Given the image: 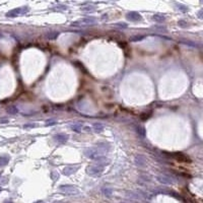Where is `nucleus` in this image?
Listing matches in <instances>:
<instances>
[{"label":"nucleus","mask_w":203,"mask_h":203,"mask_svg":"<svg viewBox=\"0 0 203 203\" xmlns=\"http://www.w3.org/2000/svg\"><path fill=\"white\" fill-rule=\"evenodd\" d=\"M106 153V151L104 149H102L101 147H96V148H88L84 151V154L87 158L91 159V160H98L102 157H104V154Z\"/></svg>","instance_id":"f257e3e1"},{"label":"nucleus","mask_w":203,"mask_h":203,"mask_svg":"<svg viewBox=\"0 0 203 203\" xmlns=\"http://www.w3.org/2000/svg\"><path fill=\"white\" fill-rule=\"evenodd\" d=\"M97 22V19L96 18H93V17H85V18H81V19H79V20H77V21H74L71 24V26H74V27H76V26H92V25H95Z\"/></svg>","instance_id":"f03ea898"},{"label":"nucleus","mask_w":203,"mask_h":203,"mask_svg":"<svg viewBox=\"0 0 203 203\" xmlns=\"http://www.w3.org/2000/svg\"><path fill=\"white\" fill-rule=\"evenodd\" d=\"M103 172V167L101 166H90L87 168V174L91 176L100 175Z\"/></svg>","instance_id":"7ed1b4c3"},{"label":"nucleus","mask_w":203,"mask_h":203,"mask_svg":"<svg viewBox=\"0 0 203 203\" xmlns=\"http://www.w3.org/2000/svg\"><path fill=\"white\" fill-rule=\"evenodd\" d=\"M29 11V7H21V8H16V9H13L11 10L10 12L7 13V16H10V17H14V16H17L19 14H24L26 12Z\"/></svg>","instance_id":"20e7f679"},{"label":"nucleus","mask_w":203,"mask_h":203,"mask_svg":"<svg viewBox=\"0 0 203 203\" xmlns=\"http://www.w3.org/2000/svg\"><path fill=\"white\" fill-rule=\"evenodd\" d=\"M54 139L55 141H57L58 143H65L67 140H68V135H65V134H57L54 136Z\"/></svg>","instance_id":"39448f33"},{"label":"nucleus","mask_w":203,"mask_h":203,"mask_svg":"<svg viewBox=\"0 0 203 203\" xmlns=\"http://www.w3.org/2000/svg\"><path fill=\"white\" fill-rule=\"evenodd\" d=\"M127 18L132 21H137V20L141 19V15L137 12H129V13H127Z\"/></svg>","instance_id":"423d86ee"},{"label":"nucleus","mask_w":203,"mask_h":203,"mask_svg":"<svg viewBox=\"0 0 203 203\" xmlns=\"http://www.w3.org/2000/svg\"><path fill=\"white\" fill-rule=\"evenodd\" d=\"M75 170H76V168H72V167H66V168H64V170H63V174L66 175V176H69V175L73 174V173L75 172Z\"/></svg>","instance_id":"0eeeda50"},{"label":"nucleus","mask_w":203,"mask_h":203,"mask_svg":"<svg viewBox=\"0 0 203 203\" xmlns=\"http://www.w3.org/2000/svg\"><path fill=\"white\" fill-rule=\"evenodd\" d=\"M61 190H63L64 192H69L71 191V193H77L78 191L74 188V186H61Z\"/></svg>","instance_id":"6e6552de"},{"label":"nucleus","mask_w":203,"mask_h":203,"mask_svg":"<svg viewBox=\"0 0 203 203\" xmlns=\"http://www.w3.org/2000/svg\"><path fill=\"white\" fill-rule=\"evenodd\" d=\"M152 19L153 20H155V21H159V22H162V21H165L166 20V17L163 16V15H160V14H155L152 16Z\"/></svg>","instance_id":"1a4fd4ad"},{"label":"nucleus","mask_w":203,"mask_h":203,"mask_svg":"<svg viewBox=\"0 0 203 203\" xmlns=\"http://www.w3.org/2000/svg\"><path fill=\"white\" fill-rule=\"evenodd\" d=\"M92 128H93V130L96 131V132H102V131L104 130V126L102 124H100V123L93 124L92 125Z\"/></svg>","instance_id":"9d476101"},{"label":"nucleus","mask_w":203,"mask_h":203,"mask_svg":"<svg viewBox=\"0 0 203 203\" xmlns=\"http://www.w3.org/2000/svg\"><path fill=\"white\" fill-rule=\"evenodd\" d=\"M7 112H8L9 114L14 115V114H16V113L18 112V110H17V108H16L15 106H10V107L7 108Z\"/></svg>","instance_id":"9b49d317"},{"label":"nucleus","mask_w":203,"mask_h":203,"mask_svg":"<svg viewBox=\"0 0 203 203\" xmlns=\"http://www.w3.org/2000/svg\"><path fill=\"white\" fill-rule=\"evenodd\" d=\"M71 129H72L74 132H77V133H79V132H81V130H82V126H81V125H79V124L71 125Z\"/></svg>","instance_id":"f8f14e48"},{"label":"nucleus","mask_w":203,"mask_h":203,"mask_svg":"<svg viewBox=\"0 0 203 203\" xmlns=\"http://www.w3.org/2000/svg\"><path fill=\"white\" fill-rule=\"evenodd\" d=\"M59 36V33H56V32H53V33H49L46 35V38L48 39H55Z\"/></svg>","instance_id":"ddd939ff"},{"label":"nucleus","mask_w":203,"mask_h":203,"mask_svg":"<svg viewBox=\"0 0 203 203\" xmlns=\"http://www.w3.org/2000/svg\"><path fill=\"white\" fill-rule=\"evenodd\" d=\"M8 162V159L7 158H1L0 159V166H4Z\"/></svg>","instance_id":"4468645a"},{"label":"nucleus","mask_w":203,"mask_h":203,"mask_svg":"<svg viewBox=\"0 0 203 203\" xmlns=\"http://www.w3.org/2000/svg\"><path fill=\"white\" fill-rule=\"evenodd\" d=\"M159 181L163 182V183H170V180H167V178L163 177V176H160V177H159Z\"/></svg>","instance_id":"2eb2a0df"},{"label":"nucleus","mask_w":203,"mask_h":203,"mask_svg":"<svg viewBox=\"0 0 203 203\" xmlns=\"http://www.w3.org/2000/svg\"><path fill=\"white\" fill-rule=\"evenodd\" d=\"M143 39V37H132L130 39V41H132V42H137V41H140V40H142Z\"/></svg>","instance_id":"dca6fc26"},{"label":"nucleus","mask_w":203,"mask_h":203,"mask_svg":"<svg viewBox=\"0 0 203 203\" xmlns=\"http://www.w3.org/2000/svg\"><path fill=\"white\" fill-rule=\"evenodd\" d=\"M114 26H115L116 28H124V29H125V28H127V25H126V24H124V22H122V24H121V22H120V24H115Z\"/></svg>","instance_id":"f3484780"},{"label":"nucleus","mask_w":203,"mask_h":203,"mask_svg":"<svg viewBox=\"0 0 203 203\" xmlns=\"http://www.w3.org/2000/svg\"><path fill=\"white\" fill-rule=\"evenodd\" d=\"M153 29H159V30H160V32H165V33H167V29L165 28V27H153Z\"/></svg>","instance_id":"a211bd4d"},{"label":"nucleus","mask_w":203,"mask_h":203,"mask_svg":"<svg viewBox=\"0 0 203 203\" xmlns=\"http://www.w3.org/2000/svg\"><path fill=\"white\" fill-rule=\"evenodd\" d=\"M57 122L55 121V120H48L47 121V123H46V125H55Z\"/></svg>","instance_id":"6ab92c4d"},{"label":"nucleus","mask_w":203,"mask_h":203,"mask_svg":"<svg viewBox=\"0 0 203 203\" xmlns=\"http://www.w3.org/2000/svg\"><path fill=\"white\" fill-rule=\"evenodd\" d=\"M179 25H180L182 28L187 27V22H185V21H183V20H180V21H179Z\"/></svg>","instance_id":"aec40b11"},{"label":"nucleus","mask_w":203,"mask_h":203,"mask_svg":"<svg viewBox=\"0 0 203 203\" xmlns=\"http://www.w3.org/2000/svg\"><path fill=\"white\" fill-rule=\"evenodd\" d=\"M93 9V7H83V8H81V10L82 11H87V10H92Z\"/></svg>","instance_id":"412c9836"},{"label":"nucleus","mask_w":203,"mask_h":203,"mask_svg":"<svg viewBox=\"0 0 203 203\" xmlns=\"http://www.w3.org/2000/svg\"><path fill=\"white\" fill-rule=\"evenodd\" d=\"M36 126H37V124H29V125H25L24 127L27 128V127H36Z\"/></svg>","instance_id":"4be33fe9"}]
</instances>
